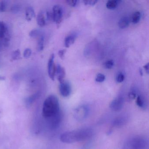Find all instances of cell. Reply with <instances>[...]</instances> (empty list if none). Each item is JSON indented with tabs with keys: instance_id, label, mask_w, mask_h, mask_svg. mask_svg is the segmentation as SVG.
Returning <instances> with one entry per match:
<instances>
[{
	"instance_id": "1",
	"label": "cell",
	"mask_w": 149,
	"mask_h": 149,
	"mask_svg": "<svg viewBox=\"0 0 149 149\" xmlns=\"http://www.w3.org/2000/svg\"><path fill=\"white\" fill-rule=\"evenodd\" d=\"M93 131L89 128H83L71 131L66 132L60 136V140L66 143H72L88 140L92 137Z\"/></svg>"
},
{
	"instance_id": "2",
	"label": "cell",
	"mask_w": 149,
	"mask_h": 149,
	"mask_svg": "<svg viewBox=\"0 0 149 149\" xmlns=\"http://www.w3.org/2000/svg\"><path fill=\"white\" fill-rule=\"evenodd\" d=\"M58 98L54 95L49 96L44 101L42 107V116L47 119L50 118L60 112Z\"/></svg>"
},
{
	"instance_id": "3",
	"label": "cell",
	"mask_w": 149,
	"mask_h": 149,
	"mask_svg": "<svg viewBox=\"0 0 149 149\" xmlns=\"http://www.w3.org/2000/svg\"><path fill=\"white\" fill-rule=\"evenodd\" d=\"M148 142L145 138L142 136H136L129 140L126 148L127 149H146Z\"/></svg>"
},
{
	"instance_id": "4",
	"label": "cell",
	"mask_w": 149,
	"mask_h": 149,
	"mask_svg": "<svg viewBox=\"0 0 149 149\" xmlns=\"http://www.w3.org/2000/svg\"><path fill=\"white\" fill-rule=\"evenodd\" d=\"M63 17V10L62 7L59 5L54 6L53 8L52 18L56 25H60L62 22Z\"/></svg>"
},
{
	"instance_id": "5",
	"label": "cell",
	"mask_w": 149,
	"mask_h": 149,
	"mask_svg": "<svg viewBox=\"0 0 149 149\" xmlns=\"http://www.w3.org/2000/svg\"><path fill=\"white\" fill-rule=\"evenodd\" d=\"M51 19H53L52 15H51L50 13L47 11H41L37 15V24L40 26H44Z\"/></svg>"
},
{
	"instance_id": "6",
	"label": "cell",
	"mask_w": 149,
	"mask_h": 149,
	"mask_svg": "<svg viewBox=\"0 0 149 149\" xmlns=\"http://www.w3.org/2000/svg\"><path fill=\"white\" fill-rule=\"evenodd\" d=\"M88 108L86 105H82L77 108L74 112V116L76 119L81 121L85 118L88 114Z\"/></svg>"
},
{
	"instance_id": "7",
	"label": "cell",
	"mask_w": 149,
	"mask_h": 149,
	"mask_svg": "<svg viewBox=\"0 0 149 149\" xmlns=\"http://www.w3.org/2000/svg\"><path fill=\"white\" fill-rule=\"evenodd\" d=\"M59 91L61 95L63 97H68L70 95L71 92V87L68 81H63L60 83Z\"/></svg>"
},
{
	"instance_id": "8",
	"label": "cell",
	"mask_w": 149,
	"mask_h": 149,
	"mask_svg": "<svg viewBox=\"0 0 149 149\" xmlns=\"http://www.w3.org/2000/svg\"><path fill=\"white\" fill-rule=\"evenodd\" d=\"M54 54H52L50 56L48 63V73L49 77L53 81H54L56 68V66L54 63Z\"/></svg>"
},
{
	"instance_id": "9",
	"label": "cell",
	"mask_w": 149,
	"mask_h": 149,
	"mask_svg": "<svg viewBox=\"0 0 149 149\" xmlns=\"http://www.w3.org/2000/svg\"><path fill=\"white\" fill-rule=\"evenodd\" d=\"M124 98L121 96L118 97L111 101L110 104V108L115 111H119L122 109L124 104Z\"/></svg>"
},
{
	"instance_id": "10",
	"label": "cell",
	"mask_w": 149,
	"mask_h": 149,
	"mask_svg": "<svg viewBox=\"0 0 149 149\" xmlns=\"http://www.w3.org/2000/svg\"><path fill=\"white\" fill-rule=\"evenodd\" d=\"M0 39L3 40L6 43L9 40L7 26L2 21H0Z\"/></svg>"
},
{
	"instance_id": "11",
	"label": "cell",
	"mask_w": 149,
	"mask_h": 149,
	"mask_svg": "<svg viewBox=\"0 0 149 149\" xmlns=\"http://www.w3.org/2000/svg\"><path fill=\"white\" fill-rule=\"evenodd\" d=\"M128 122V117L125 115H122L116 118L112 122L113 127L119 128L122 127Z\"/></svg>"
},
{
	"instance_id": "12",
	"label": "cell",
	"mask_w": 149,
	"mask_h": 149,
	"mask_svg": "<svg viewBox=\"0 0 149 149\" xmlns=\"http://www.w3.org/2000/svg\"><path fill=\"white\" fill-rule=\"evenodd\" d=\"M48 119L49 121V125H50V127L52 129H55L59 126L61 121V113L60 111L59 113L56 115L55 116H54Z\"/></svg>"
},
{
	"instance_id": "13",
	"label": "cell",
	"mask_w": 149,
	"mask_h": 149,
	"mask_svg": "<svg viewBox=\"0 0 149 149\" xmlns=\"http://www.w3.org/2000/svg\"><path fill=\"white\" fill-rule=\"evenodd\" d=\"M66 75V71L65 69L62 67L60 64H58L56 68L55 76L57 77L59 82L61 83L64 81V78Z\"/></svg>"
},
{
	"instance_id": "14",
	"label": "cell",
	"mask_w": 149,
	"mask_h": 149,
	"mask_svg": "<svg viewBox=\"0 0 149 149\" xmlns=\"http://www.w3.org/2000/svg\"><path fill=\"white\" fill-rule=\"evenodd\" d=\"M78 34L76 32L73 33L68 36L64 40V46L66 48H69L74 44L77 38Z\"/></svg>"
},
{
	"instance_id": "15",
	"label": "cell",
	"mask_w": 149,
	"mask_h": 149,
	"mask_svg": "<svg viewBox=\"0 0 149 149\" xmlns=\"http://www.w3.org/2000/svg\"><path fill=\"white\" fill-rule=\"evenodd\" d=\"M130 20L129 17L127 16L122 17L118 22V26L122 29L126 28L130 25Z\"/></svg>"
},
{
	"instance_id": "16",
	"label": "cell",
	"mask_w": 149,
	"mask_h": 149,
	"mask_svg": "<svg viewBox=\"0 0 149 149\" xmlns=\"http://www.w3.org/2000/svg\"><path fill=\"white\" fill-rule=\"evenodd\" d=\"M26 19L27 21H31L35 17V13L34 10L32 7H28L26 8Z\"/></svg>"
},
{
	"instance_id": "17",
	"label": "cell",
	"mask_w": 149,
	"mask_h": 149,
	"mask_svg": "<svg viewBox=\"0 0 149 149\" xmlns=\"http://www.w3.org/2000/svg\"><path fill=\"white\" fill-rule=\"evenodd\" d=\"M136 103L137 106L143 109H145L147 106L145 99L141 95L138 96L136 100Z\"/></svg>"
},
{
	"instance_id": "18",
	"label": "cell",
	"mask_w": 149,
	"mask_h": 149,
	"mask_svg": "<svg viewBox=\"0 0 149 149\" xmlns=\"http://www.w3.org/2000/svg\"><path fill=\"white\" fill-rule=\"evenodd\" d=\"M37 48L38 51H41L44 48V36L42 33L38 37Z\"/></svg>"
},
{
	"instance_id": "19",
	"label": "cell",
	"mask_w": 149,
	"mask_h": 149,
	"mask_svg": "<svg viewBox=\"0 0 149 149\" xmlns=\"http://www.w3.org/2000/svg\"><path fill=\"white\" fill-rule=\"evenodd\" d=\"M121 1H109L108 2L106 3V8L109 9H114L118 6L119 4V2Z\"/></svg>"
},
{
	"instance_id": "20",
	"label": "cell",
	"mask_w": 149,
	"mask_h": 149,
	"mask_svg": "<svg viewBox=\"0 0 149 149\" xmlns=\"http://www.w3.org/2000/svg\"><path fill=\"white\" fill-rule=\"evenodd\" d=\"M141 13L140 12H136L132 14L131 17V21L133 24H137L139 22L141 19Z\"/></svg>"
},
{
	"instance_id": "21",
	"label": "cell",
	"mask_w": 149,
	"mask_h": 149,
	"mask_svg": "<svg viewBox=\"0 0 149 149\" xmlns=\"http://www.w3.org/2000/svg\"><path fill=\"white\" fill-rule=\"evenodd\" d=\"M93 42H91L88 45H87V47H85L84 51V55L85 56H88L91 53V52L93 51V48H94V46H93Z\"/></svg>"
},
{
	"instance_id": "22",
	"label": "cell",
	"mask_w": 149,
	"mask_h": 149,
	"mask_svg": "<svg viewBox=\"0 0 149 149\" xmlns=\"http://www.w3.org/2000/svg\"><path fill=\"white\" fill-rule=\"evenodd\" d=\"M21 54L20 50L19 49L14 51L12 54V59L14 61H16L21 59Z\"/></svg>"
},
{
	"instance_id": "23",
	"label": "cell",
	"mask_w": 149,
	"mask_h": 149,
	"mask_svg": "<svg viewBox=\"0 0 149 149\" xmlns=\"http://www.w3.org/2000/svg\"><path fill=\"white\" fill-rule=\"evenodd\" d=\"M38 96H39V93H36V94H34L33 95L29 97H28L26 99V103L27 104L29 105V104H32L38 97Z\"/></svg>"
},
{
	"instance_id": "24",
	"label": "cell",
	"mask_w": 149,
	"mask_h": 149,
	"mask_svg": "<svg viewBox=\"0 0 149 149\" xmlns=\"http://www.w3.org/2000/svg\"><path fill=\"white\" fill-rule=\"evenodd\" d=\"M114 62L113 60H110L106 61L104 64V67L107 69H111L114 67Z\"/></svg>"
},
{
	"instance_id": "25",
	"label": "cell",
	"mask_w": 149,
	"mask_h": 149,
	"mask_svg": "<svg viewBox=\"0 0 149 149\" xmlns=\"http://www.w3.org/2000/svg\"><path fill=\"white\" fill-rule=\"evenodd\" d=\"M42 34V33L38 29H34L32 30L29 33V36L33 38L38 37L40 35Z\"/></svg>"
},
{
	"instance_id": "26",
	"label": "cell",
	"mask_w": 149,
	"mask_h": 149,
	"mask_svg": "<svg viewBox=\"0 0 149 149\" xmlns=\"http://www.w3.org/2000/svg\"><path fill=\"white\" fill-rule=\"evenodd\" d=\"M105 79V75H104L103 74L100 73V74H98L96 76V77L95 78V81L97 82L102 83L104 81Z\"/></svg>"
},
{
	"instance_id": "27",
	"label": "cell",
	"mask_w": 149,
	"mask_h": 149,
	"mask_svg": "<svg viewBox=\"0 0 149 149\" xmlns=\"http://www.w3.org/2000/svg\"><path fill=\"white\" fill-rule=\"evenodd\" d=\"M125 79V76L122 73H120L118 74L116 77V81L118 83H122L123 81Z\"/></svg>"
},
{
	"instance_id": "28",
	"label": "cell",
	"mask_w": 149,
	"mask_h": 149,
	"mask_svg": "<svg viewBox=\"0 0 149 149\" xmlns=\"http://www.w3.org/2000/svg\"><path fill=\"white\" fill-rule=\"evenodd\" d=\"M79 1L77 0H68L66 1V2L68 5L72 7H74L77 6V5H78V3Z\"/></svg>"
},
{
	"instance_id": "29",
	"label": "cell",
	"mask_w": 149,
	"mask_h": 149,
	"mask_svg": "<svg viewBox=\"0 0 149 149\" xmlns=\"http://www.w3.org/2000/svg\"><path fill=\"white\" fill-rule=\"evenodd\" d=\"M32 54V50L30 49L27 48L25 49L23 53V56L26 59L29 58Z\"/></svg>"
},
{
	"instance_id": "30",
	"label": "cell",
	"mask_w": 149,
	"mask_h": 149,
	"mask_svg": "<svg viewBox=\"0 0 149 149\" xmlns=\"http://www.w3.org/2000/svg\"><path fill=\"white\" fill-rule=\"evenodd\" d=\"M83 2H84V5H86V6H94L97 3L98 1H94V0H92V1L84 0V1H83Z\"/></svg>"
},
{
	"instance_id": "31",
	"label": "cell",
	"mask_w": 149,
	"mask_h": 149,
	"mask_svg": "<svg viewBox=\"0 0 149 149\" xmlns=\"http://www.w3.org/2000/svg\"><path fill=\"white\" fill-rule=\"evenodd\" d=\"M6 3L5 1H0V13L4 12L6 9Z\"/></svg>"
},
{
	"instance_id": "32",
	"label": "cell",
	"mask_w": 149,
	"mask_h": 149,
	"mask_svg": "<svg viewBox=\"0 0 149 149\" xmlns=\"http://www.w3.org/2000/svg\"><path fill=\"white\" fill-rule=\"evenodd\" d=\"M136 92L134 90H132L130 91L129 94V97L131 100L135 99L136 97Z\"/></svg>"
},
{
	"instance_id": "33",
	"label": "cell",
	"mask_w": 149,
	"mask_h": 149,
	"mask_svg": "<svg viewBox=\"0 0 149 149\" xmlns=\"http://www.w3.org/2000/svg\"><path fill=\"white\" fill-rule=\"evenodd\" d=\"M66 51H67L66 49H63L59 50V52H58V55H59V56L62 60H63V58H64V55H65V54H66Z\"/></svg>"
},
{
	"instance_id": "34",
	"label": "cell",
	"mask_w": 149,
	"mask_h": 149,
	"mask_svg": "<svg viewBox=\"0 0 149 149\" xmlns=\"http://www.w3.org/2000/svg\"><path fill=\"white\" fill-rule=\"evenodd\" d=\"M143 68L145 70L147 74H149V63H146L145 65H144Z\"/></svg>"
},
{
	"instance_id": "35",
	"label": "cell",
	"mask_w": 149,
	"mask_h": 149,
	"mask_svg": "<svg viewBox=\"0 0 149 149\" xmlns=\"http://www.w3.org/2000/svg\"><path fill=\"white\" fill-rule=\"evenodd\" d=\"M139 74H140V76H143V70L141 68L139 69Z\"/></svg>"
},
{
	"instance_id": "36",
	"label": "cell",
	"mask_w": 149,
	"mask_h": 149,
	"mask_svg": "<svg viewBox=\"0 0 149 149\" xmlns=\"http://www.w3.org/2000/svg\"><path fill=\"white\" fill-rule=\"evenodd\" d=\"M6 79L5 77L0 76V81H4Z\"/></svg>"
},
{
	"instance_id": "37",
	"label": "cell",
	"mask_w": 149,
	"mask_h": 149,
	"mask_svg": "<svg viewBox=\"0 0 149 149\" xmlns=\"http://www.w3.org/2000/svg\"><path fill=\"white\" fill-rule=\"evenodd\" d=\"M0 44H1V43H0Z\"/></svg>"
}]
</instances>
